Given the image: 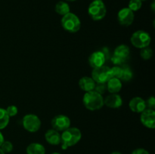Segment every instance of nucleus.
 <instances>
[{"instance_id": "obj_16", "label": "nucleus", "mask_w": 155, "mask_h": 154, "mask_svg": "<svg viewBox=\"0 0 155 154\" xmlns=\"http://www.w3.org/2000/svg\"><path fill=\"white\" fill-rule=\"evenodd\" d=\"M95 82L92 79V77L83 76L79 80V86L80 89L86 92L94 91L95 87Z\"/></svg>"}, {"instance_id": "obj_28", "label": "nucleus", "mask_w": 155, "mask_h": 154, "mask_svg": "<svg viewBox=\"0 0 155 154\" xmlns=\"http://www.w3.org/2000/svg\"><path fill=\"white\" fill-rule=\"evenodd\" d=\"M145 104H146V107L148 109H151V110H154L155 108V98L154 97L151 96L148 98L147 101H145Z\"/></svg>"}, {"instance_id": "obj_27", "label": "nucleus", "mask_w": 155, "mask_h": 154, "mask_svg": "<svg viewBox=\"0 0 155 154\" xmlns=\"http://www.w3.org/2000/svg\"><path fill=\"white\" fill-rule=\"evenodd\" d=\"M6 113H8L9 117H13V116H15L18 113V107L15 105H10L5 109Z\"/></svg>"}, {"instance_id": "obj_32", "label": "nucleus", "mask_w": 155, "mask_h": 154, "mask_svg": "<svg viewBox=\"0 0 155 154\" xmlns=\"http://www.w3.org/2000/svg\"><path fill=\"white\" fill-rule=\"evenodd\" d=\"M110 154H122L120 152H118V151H114V152H112Z\"/></svg>"}, {"instance_id": "obj_37", "label": "nucleus", "mask_w": 155, "mask_h": 154, "mask_svg": "<svg viewBox=\"0 0 155 154\" xmlns=\"http://www.w3.org/2000/svg\"><path fill=\"white\" fill-rule=\"evenodd\" d=\"M141 1H145V0H141Z\"/></svg>"}, {"instance_id": "obj_3", "label": "nucleus", "mask_w": 155, "mask_h": 154, "mask_svg": "<svg viewBox=\"0 0 155 154\" xmlns=\"http://www.w3.org/2000/svg\"><path fill=\"white\" fill-rule=\"evenodd\" d=\"M61 23V26L64 30L71 33L78 32L81 27V22H80V18L75 14L71 13V12L64 15L62 17Z\"/></svg>"}, {"instance_id": "obj_10", "label": "nucleus", "mask_w": 155, "mask_h": 154, "mask_svg": "<svg viewBox=\"0 0 155 154\" xmlns=\"http://www.w3.org/2000/svg\"><path fill=\"white\" fill-rule=\"evenodd\" d=\"M134 12L129 8H124L120 9L117 14V19L120 24L124 27L130 26L134 21Z\"/></svg>"}, {"instance_id": "obj_18", "label": "nucleus", "mask_w": 155, "mask_h": 154, "mask_svg": "<svg viewBox=\"0 0 155 154\" xmlns=\"http://www.w3.org/2000/svg\"><path fill=\"white\" fill-rule=\"evenodd\" d=\"M27 154H45V148L39 143H31L26 149Z\"/></svg>"}, {"instance_id": "obj_29", "label": "nucleus", "mask_w": 155, "mask_h": 154, "mask_svg": "<svg viewBox=\"0 0 155 154\" xmlns=\"http://www.w3.org/2000/svg\"><path fill=\"white\" fill-rule=\"evenodd\" d=\"M131 154H150L148 150L143 148H137L132 152Z\"/></svg>"}, {"instance_id": "obj_23", "label": "nucleus", "mask_w": 155, "mask_h": 154, "mask_svg": "<svg viewBox=\"0 0 155 154\" xmlns=\"http://www.w3.org/2000/svg\"><path fill=\"white\" fill-rule=\"evenodd\" d=\"M142 1L141 0H130L128 5V8L134 12L139 11L142 8Z\"/></svg>"}, {"instance_id": "obj_2", "label": "nucleus", "mask_w": 155, "mask_h": 154, "mask_svg": "<svg viewBox=\"0 0 155 154\" xmlns=\"http://www.w3.org/2000/svg\"><path fill=\"white\" fill-rule=\"evenodd\" d=\"M85 107L91 111L100 110L104 106V98L95 91L86 92L83 98Z\"/></svg>"}, {"instance_id": "obj_26", "label": "nucleus", "mask_w": 155, "mask_h": 154, "mask_svg": "<svg viewBox=\"0 0 155 154\" xmlns=\"http://www.w3.org/2000/svg\"><path fill=\"white\" fill-rule=\"evenodd\" d=\"M94 91H96L97 93L102 95L103 94L107 91V85H106V83H96Z\"/></svg>"}, {"instance_id": "obj_25", "label": "nucleus", "mask_w": 155, "mask_h": 154, "mask_svg": "<svg viewBox=\"0 0 155 154\" xmlns=\"http://www.w3.org/2000/svg\"><path fill=\"white\" fill-rule=\"evenodd\" d=\"M110 71H111L112 77L120 79L121 75H122V66H114L110 68Z\"/></svg>"}, {"instance_id": "obj_34", "label": "nucleus", "mask_w": 155, "mask_h": 154, "mask_svg": "<svg viewBox=\"0 0 155 154\" xmlns=\"http://www.w3.org/2000/svg\"><path fill=\"white\" fill-rule=\"evenodd\" d=\"M51 154H61V153H59V152H52Z\"/></svg>"}, {"instance_id": "obj_8", "label": "nucleus", "mask_w": 155, "mask_h": 154, "mask_svg": "<svg viewBox=\"0 0 155 154\" xmlns=\"http://www.w3.org/2000/svg\"><path fill=\"white\" fill-rule=\"evenodd\" d=\"M22 125L26 131L30 133H35L41 128V121L36 115L30 113L24 116Z\"/></svg>"}, {"instance_id": "obj_21", "label": "nucleus", "mask_w": 155, "mask_h": 154, "mask_svg": "<svg viewBox=\"0 0 155 154\" xmlns=\"http://www.w3.org/2000/svg\"><path fill=\"white\" fill-rule=\"evenodd\" d=\"M133 71L130 69V66H128L127 65H124L122 66V75H121L120 80L125 82H129L133 79Z\"/></svg>"}, {"instance_id": "obj_1", "label": "nucleus", "mask_w": 155, "mask_h": 154, "mask_svg": "<svg viewBox=\"0 0 155 154\" xmlns=\"http://www.w3.org/2000/svg\"><path fill=\"white\" fill-rule=\"evenodd\" d=\"M82 137V133L79 128L76 127H70L68 129L62 131L61 134V143L63 149L77 144Z\"/></svg>"}, {"instance_id": "obj_13", "label": "nucleus", "mask_w": 155, "mask_h": 154, "mask_svg": "<svg viewBox=\"0 0 155 154\" xmlns=\"http://www.w3.org/2000/svg\"><path fill=\"white\" fill-rule=\"evenodd\" d=\"M123 99L118 94H110L104 98V105L110 109H118L122 106Z\"/></svg>"}, {"instance_id": "obj_17", "label": "nucleus", "mask_w": 155, "mask_h": 154, "mask_svg": "<svg viewBox=\"0 0 155 154\" xmlns=\"http://www.w3.org/2000/svg\"><path fill=\"white\" fill-rule=\"evenodd\" d=\"M106 85H107V90L110 94H117L118 92L120 91L122 88L121 80L117 78H114V77L110 79L106 82Z\"/></svg>"}, {"instance_id": "obj_11", "label": "nucleus", "mask_w": 155, "mask_h": 154, "mask_svg": "<svg viewBox=\"0 0 155 154\" xmlns=\"http://www.w3.org/2000/svg\"><path fill=\"white\" fill-rule=\"evenodd\" d=\"M140 121L142 125L148 128H155V111L154 110L146 108L141 113Z\"/></svg>"}, {"instance_id": "obj_4", "label": "nucleus", "mask_w": 155, "mask_h": 154, "mask_svg": "<svg viewBox=\"0 0 155 154\" xmlns=\"http://www.w3.org/2000/svg\"><path fill=\"white\" fill-rule=\"evenodd\" d=\"M130 42L134 47L142 49L149 46L151 42V38L149 33L143 30H137L133 33L130 38Z\"/></svg>"}, {"instance_id": "obj_22", "label": "nucleus", "mask_w": 155, "mask_h": 154, "mask_svg": "<svg viewBox=\"0 0 155 154\" xmlns=\"http://www.w3.org/2000/svg\"><path fill=\"white\" fill-rule=\"evenodd\" d=\"M153 55V50L150 48L149 46L145 47L141 49L140 51V56L143 60H148L151 58Z\"/></svg>"}, {"instance_id": "obj_12", "label": "nucleus", "mask_w": 155, "mask_h": 154, "mask_svg": "<svg viewBox=\"0 0 155 154\" xmlns=\"http://www.w3.org/2000/svg\"><path fill=\"white\" fill-rule=\"evenodd\" d=\"M106 61V56L104 52L101 51H97L92 53L89 57V63L92 68L100 67L104 65Z\"/></svg>"}, {"instance_id": "obj_7", "label": "nucleus", "mask_w": 155, "mask_h": 154, "mask_svg": "<svg viewBox=\"0 0 155 154\" xmlns=\"http://www.w3.org/2000/svg\"><path fill=\"white\" fill-rule=\"evenodd\" d=\"M92 78L95 83H106L112 78L110 68L105 65L94 68L92 72Z\"/></svg>"}, {"instance_id": "obj_19", "label": "nucleus", "mask_w": 155, "mask_h": 154, "mask_svg": "<svg viewBox=\"0 0 155 154\" xmlns=\"http://www.w3.org/2000/svg\"><path fill=\"white\" fill-rule=\"evenodd\" d=\"M71 11V8H70L69 5L67 2L63 1H60L56 4L55 5V11L56 13H58V14L61 15V16H64V15L68 14Z\"/></svg>"}, {"instance_id": "obj_20", "label": "nucleus", "mask_w": 155, "mask_h": 154, "mask_svg": "<svg viewBox=\"0 0 155 154\" xmlns=\"http://www.w3.org/2000/svg\"><path fill=\"white\" fill-rule=\"evenodd\" d=\"M10 120V117L6 113L5 109L0 107V130L4 129L8 126Z\"/></svg>"}, {"instance_id": "obj_14", "label": "nucleus", "mask_w": 155, "mask_h": 154, "mask_svg": "<svg viewBox=\"0 0 155 154\" xmlns=\"http://www.w3.org/2000/svg\"><path fill=\"white\" fill-rule=\"evenodd\" d=\"M129 107L132 111L137 113H141L147 108L145 101L140 97H135L130 100Z\"/></svg>"}, {"instance_id": "obj_35", "label": "nucleus", "mask_w": 155, "mask_h": 154, "mask_svg": "<svg viewBox=\"0 0 155 154\" xmlns=\"http://www.w3.org/2000/svg\"><path fill=\"white\" fill-rule=\"evenodd\" d=\"M67 1H69V2H74V1H76V0H67Z\"/></svg>"}, {"instance_id": "obj_24", "label": "nucleus", "mask_w": 155, "mask_h": 154, "mask_svg": "<svg viewBox=\"0 0 155 154\" xmlns=\"http://www.w3.org/2000/svg\"><path fill=\"white\" fill-rule=\"evenodd\" d=\"M0 149L5 152V153H9L13 150V144L11 141L8 140H4L3 143H2Z\"/></svg>"}, {"instance_id": "obj_9", "label": "nucleus", "mask_w": 155, "mask_h": 154, "mask_svg": "<svg viewBox=\"0 0 155 154\" xmlns=\"http://www.w3.org/2000/svg\"><path fill=\"white\" fill-rule=\"evenodd\" d=\"M71 119L65 115H57L51 121V125L53 129L58 131H64L71 127Z\"/></svg>"}, {"instance_id": "obj_31", "label": "nucleus", "mask_w": 155, "mask_h": 154, "mask_svg": "<svg viewBox=\"0 0 155 154\" xmlns=\"http://www.w3.org/2000/svg\"><path fill=\"white\" fill-rule=\"evenodd\" d=\"M151 8H152V11H154V2H153L152 4H151Z\"/></svg>"}, {"instance_id": "obj_6", "label": "nucleus", "mask_w": 155, "mask_h": 154, "mask_svg": "<svg viewBox=\"0 0 155 154\" xmlns=\"http://www.w3.org/2000/svg\"><path fill=\"white\" fill-rule=\"evenodd\" d=\"M130 50L127 45H120L115 48L114 55L111 58L112 63L114 65H122L130 57Z\"/></svg>"}, {"instance_id": "obj_30", "label": "nucleus", "mask_w": 155, "mask_h": 154, "mask_svg": "<svg viewBox=\"0 0 155 154\" xmlns=\"http://www.w3.org/2000/svg\"><path fill=\"white\" fill-rule=\"evenodd\" d=\"M4 140H4V136H3L2 133L0 131V146H1L2 143H3V141H4Z\"/></svg>"}, {"instance_id": "obj_5", "label": "nucleus", "mask_w": 155, "mask_h": 154, "mask_svg": "<svg viewBox=\"0 0 155 154\" xmlns=\"http://www.w3.org/2000/svg\"><path fill=\"white\" fill-rule=\"evenodd\" d=\"M88 13L94 21H101L107 14V8L102 1H93L88 8Z\"/></svg>"}, {"instance_id": "obj_15", "label": "nucleus", "mask_w": 155, "mask_h": 154, "mask_svg": "<svg viewBox=\"0 0 155 154\" xmlns=\"http://www.w3.org/2000/svg\"><path fill=\"white\" fill-rule=\"evenodd\" d=\"M45 139L49 144L56 146L61 143V134L59 131L51 128L45 132Z\"/></svg>"}, {"instance_id": "obj_36", "label": "nucleus", "mask_w": 155, "mask_h": 154, "mask_svg": "<svg viewBox=\"0 0 155 154\" xmlns=\"http://www.w3.org/2000/svg\"><path fill=\"white\" fill-rule=\"evenodd\" d=\"M93 1H102V0H93Z\"/></svg>"}, {"instance_id": "obj_33", "label": "nucleus", "mask_w": 155, "mask_h": 154, "mask_svg": "<svg viewBox=\"0 0 155 154\" xmlns=\"http://www.w3.org/2000/svg\"><path fill=\"white\" fill-rule=\"evenodd\" d=\"M0 154H5V152H3V151H2V149H0Z\"/></svg>"}]
</instances>
